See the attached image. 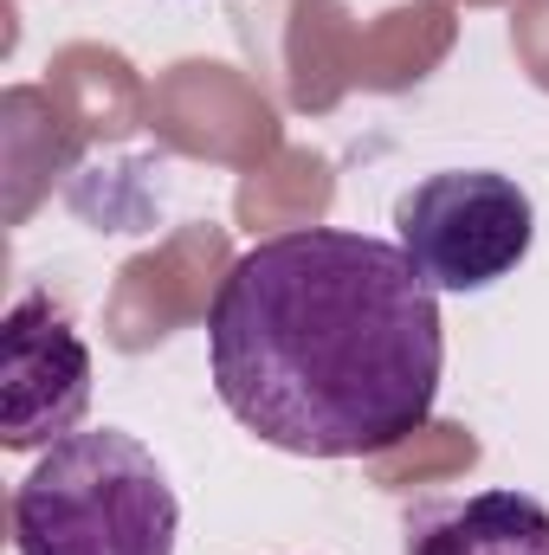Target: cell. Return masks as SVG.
<instances>
[{
  "mask_svg": "<svg viewBox=\"0 0 549 555\" xmlns=\"http://www.w3.org/2000/svg\"><path fill=\"white\" fill-rule=\"evenodd\" d=\"M207 362L253 439L297 459H382L433 414L439 291L388 240L291 227L220 272Z\"/></svg>",
  "mask_w": 549,
  "mask_h": 555,
  "instance_id": "obj_1",
  "label": "cell"
},
{
  "mask_svg": "<svg viewBox=\"0 0 549 555\" xmlns=\"http://www.w3.org/2000/svg\"><path fill=\"white\" fill-rule=\"evenodd\" d=\"M175 524L168 472L117 426L65 433L13 491L20 555H175Z\"/></svg>",
  "mask_w": 549,
  "mask_h": 555,
  "instance_id": "obj_2",
  "label": "cell"
},
{
  "mask_svg": "<svg viewBox=\"0 0 549 555\" xmlns=\"http://www.w3.org/2000/svg\"><path fill=\"white\" fill-rule=\"evenodd\" d=\"M395 233L433 291H485L531 253V194L498 168H446L413 181L395 207Z\"/></svg>",
  "mask_w": 549,
  "mask_h": 555,
  "instance_id": "obj_3",
  "label": "cell"
},
{
  "mask_svg": "<svg viewBox=\"0 0 549 555\" xmlns=\"http://www.w3.org/2000/svg\"><path fill=\"white\" fill-rule=\"evenodd\" d=\"M91 408V349L52 297H20L0 323V446H59Z\"/></svg>",
  "mask_w": 549,
  "mask_h": 555,
  "instance_id": "obj_4",
  "label": "cell"
},
{
  "mask_svg": "<svg viewBox=\"0 0 549 555\" xmlns=\"http://www.w3.org/2000/svg\"><path fill=\"white\" fill-rule=\"evenodd\" d=\"M149 124H162V137L188 155H214V162H259L272 149V104L214 59H188L175 65L155 98H149Z\"/></svg>",
  "mask_w": 549,
  "mask_h": 555,
  "instance_id": "obj_5",
  "label": "cell"
},
{
  "mask_svg": "<svg viewBox=\"0 0 549 555\" xmlns=\"http://www.w3.org/2000/svg\"><path fill=\"white\" fill-rule=\"evenodd\" d=\"M408 555H549V511L531 491L420 504L408 517Z\"/></svg>",
  "mask_w": 549,
  "mask_h": 555,
  "instance_id": "obj_6",
  "label": "cell"
},
{
  "mask_svg": "<svg viewBox=\"0 0 549 555\" xmlns=\"http://www.w3.org/2000/svg\"><path fill=\"white\" fill-rule=\"evenodd\" d=\"M284 98L297 111H330L343 98V85L356 78V33H349V13L336 0H291L284 13Z\"/></svg>",
  "mask_w": 549,
  "mask_h": 555,
  "instance_id": "obj_7",
  "label": "cell"
},
{
  "mask_svg": "<svg viewBox=\"0 0 549 555\" xmlns=\"http://www.w3.org/2000/svg\"><path fill=\"white\" fill-rule=\"evenodd\" d=\"M452 46V20L439 7H395L356 39V78L369 91H401Z\"/></svg>",
  "mask_w": 549,
  "mask_h": 555,
  "instance_id": "obj_8",
  "label": "cell"
},
{
  "mask_svg": "<svg viewBox=\"0 0 549 555\" xmlns=\"http://www.w3.org/2000/svg\"><path fill=\"white\" fill-rule=\"evenodd\" d=\"M52 91L72 104V124L91 137H124L137 124V78L117 52L98 46H72L52 65Z\"/></svg>",
  "mask_w": 549,
  "mask_h": 555,
  "instance_id": "obj_9",
  "label": "cell"
},
{
  "mask_svg": "<svg viewBox=\"0 0 549 555\" xmlns=\"http://www.w3.org/2000/svg\"><path fill=\"white\" fill-rule=\"evenodd\" d=\"M511 46H518V59L531 65V78L549 91V0H524V7H518Z\"/></svg>",
  "mask_w": 549,
  "mask_h": 555,
  "instance_id": "obj_10",
  "label": "cell"
}]
</instances>
